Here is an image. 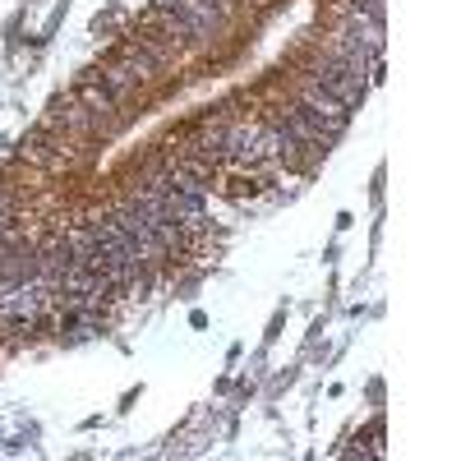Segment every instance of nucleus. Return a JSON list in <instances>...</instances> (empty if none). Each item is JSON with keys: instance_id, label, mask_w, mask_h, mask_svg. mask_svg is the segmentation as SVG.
Masks as SVG:
<instances>
[{"instance_id": "1", "label": "nucleus", "mask_w": 461, "mask_h": 461, "mask_svg": "<svg viewBox=\"0 0 461 461\" xmlns=\"http://www.w3.org/2000/svg\"><path fill=\"white\" fill-rule=\"evenodd\" d=\"M300 111L310 115V121H314V125H319L332 143L341 139L346 121H351V111H346V106H341V102H337L323 84H314V79H304V84H300Z\"/></svg>"}, {"instance_id": "2", "label": "nucleus", "mask_w": 461, "mask_h": 461, "mask_svg": "<svg viewBox=\"0 0 461 461\" xmlns=\"http://www.w3.org/2000/svg\"><path fill=\"white\" fill-rule=\"evenodd\" d=\"M273 125L282 130V134H291L300 148H310V152H319V158H323V152L332 148V139L310 121V115H304L300 106H277V115H273Z\"/></svg>"}, {"instance_id": "3", "label": "nucleus", "mask_w": 461, "mask_h": 461, "mask_svg": "<svg viewBox=\"0 0 461 461\" xmlns=\"http://www.w3.org/2000/svg\"><path fill=\"white\" fill-rule=\"evenodd\" d=\"M203 203H208V199H189V194H176V189H167V217L185 230V236H189V230H203V226H208Z\"/></svg>"}, {"instance_id": "4", "label": "nucleus", "mask_w": 461, "mask_h": 461, "mask_svg": "<svg viewBox=\"0 0 461 461\" xmlns=\"http://www.w3.org/2000/svg\"><path fill=\"white\" fill-rule=\"evenodd\" d=\"M176 14L189 23L194 37H212L221 28V10H212L208 0H176Z\"/></svg>"}, {"instance_id": "5", "label": "nucleus", "mask_w": 461, "mask_h": 461, "mask_svg": "<svg viewBox=\"0 0 461 461\" xmlns=\"http://www.w3.org/2000/svg\"><path fill=\"white\" fill-rule=\"evenodd\" d=\"M97 79H102V84L111 88V97H115V102H121L125 93H134V88L143 84V79H139V74H134V69H130L125 60H115L111 69H102V74H97Z\"/></svg>"}, {"instance_id": "6", "label": "nucleus", "mask_w": 461, "mask_h": 461, "mask_svg": "<svg viewBox=\"0 0 461 461\" xmlns=\"http://www.w3.org/2000/svg\"><path fill=\"white\" fill-rule=\"evenodd\" d=\"M121 60H125V65H130V69L139 74V79H143V84H148V79H152V74H158V69H162V60H152V56H148V51H143L139 42H134V47H130V51H125Z\"/></svg>"}, {"instance_id": "7", "label": "nucleus", "mask_w": 461, "mask_h": 461, "mask_svg": "<svg viewBox=\"0 0 461 461\" xmlns=\"http://www.w3.org/2000/svg\"><path fill=\"white\" fill-rule=\"evenodd\" d=\"M208 5H212V10H221V14H226V10H230V0H208Z\"/></svg>"}]
</instances>
